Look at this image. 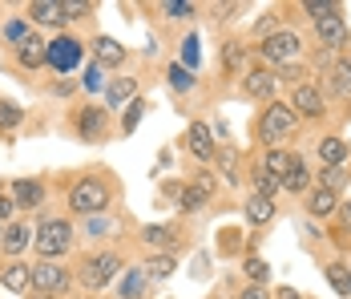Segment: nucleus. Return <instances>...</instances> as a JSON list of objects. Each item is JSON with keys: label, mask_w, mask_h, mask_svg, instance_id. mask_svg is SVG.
<instances>
[{"label": "nucleus", "mask_w": 351, "mask_h": 299, "mask_svg": "<svg viewBox=\"0 0 351 299\" xmlns=\"http://www.w3.org/2000/svg\"><path fill=\"white\" fill-rule=\"evenodd\" d=\"M295 122H299V113L291 109V105H282V101H271L267 105V113L258 118V142H267L271 150L287 142L291 133H295Z\"/></svg>", "instance_id": "nucleus-1"}, {"label": "nucleus", "mask_w": 351, "mask_h": 299, "mask_svg": "<svg viewBox=\"0 0 351 299\" xmlns=\"http://www.w3.org/2000/svg\"><path fill=\"white\" fill-rule=\"evenodd\" d=\"M299 53H303V41L295 29H279V33H267L258 41V57L263 61H271V65H295L299 61Z\"/></svg>", "instance_id": "nucleus-2"}, {"label": "nucleus", "mask_w": 351, "mask_h": 299, "mask_svg": "<svg viewBox=\"0 0 351 299\" xmlns=\"http://www.w3.org/2000/svg\"><path fill=\"white\" fill-rule=\"evenodd\" d=\"M33 247L53 263L57 255H65L73 247V227L65 223V219H45L40 227H36V234H33Z\"/></svg>", "instance_id": "nucleus-3"}, {"label": "nucleus", "mask_w": 351, "mask_h": 299, "mask_svg": "<svg viewBox=\"0 0 351 299\" xmlns=\"http://www.w3.org/2000/svg\"><path fill=\"white\" fill-rule=\"evenodd\" d=\"M69 206L77 214H89V219H93V214H101L109 206V186L101 178H81L69 195Z\"/></svg>", "instance_id": "nucleus-4"}, {"label": "nucleus", "mask_w": 351, "mask_h": 299, "mask_svg": "<svg viewBox=\"0 0 351 299\" xmlns=\"http://www.w3.org/2000/svg\"><path fill=\"white\" fill-rule=\"evenodd\" d=\"M117 271H121V259L106 251V255H97V259H85V267H81V283H85V287H106Z\"/></svg>", "instance_id": "nucleus-5"}, {"label": "nucleus", "mask_w": 351, "mask_h": 299, "mask_svg": "<svg viewBox=\"0 0 351 299\" xmlns=\"http://www.w3.org/2000/svg\"><path fill=\"white\" fill-rule=\"evenodd\" d=\"M33 287H36V291H45V296H57V291H65V287H69V271L45 259L40 267H33Z\"/></svg>", "instance_id": "nucleus-6"}, {"label": "nucleus", "mask_w": 351, "mask_h": 299, "mask_svg": "<svg viewBox=\"0 0 351 299\" xmlns=\"http://www.w3.org/2000/svg\"><path fill=\"white\" fill-rule=\"evenodd\" d=\"M339 12H343V8L315 16V33L323 36V45H331V49H343V45H348V21H343Z\"/></svg>", "instance_id": "nucleus-7"}, {"label": "nucleus", "mask_w": 351, "mask_h": 299, "mask_svg": "<svg viewBox=\"0 0 351 299\" xmlns=\"http://www.w3.org/2000/svg\"><path fill=\"white\" fill-rule=\"evenodd\" d=\"M81 61V45L73 41V36H57L53 45H49V65L57 69V73H65Z\"/></svg>", "instance_id": "nucleus-8"}, {"label": "nucleus", "mask_w": 351, "mask_h": 299, "mask_svg": "<svg viewBox=\"0 0 351 299\" xmlns=\"http://www.w3.org/2000/svg\"><path fill=\"white\" fill-rule=\"evenodd\" d=\"M291 109H295V113H303V118H319V113H323V93H319L315 85L299 81V85H295V93H291Z\"/></svg>", "instance_id": "nucleus-9"}, {"label": "nucleus", "mask_w": 351, "mask_h": 299, "mask_svg": "<svg viewBox=\"0 0 351 299\" xmlns=\"http://www.w3.org/2000/svg\"><path fill=\"white\" fill-rule=\"evenodd\" d=\"M295 166H299V154H291V150H282V146L267 150V158H263V170H267L271 178H279V182H287V178L295 174Z\"/></svg>", "instance_id": "nucleus-10"}, {"label": "nucleus", "mask_w": 351, "mask_h": 299, "mask_svg": "<svg viewBox=\"0 0 351 299\" xmlns=\"http://www.w3.org/2000/svg\"><path fill=\"white\" fill-rule=\"evenodd\" d=\"M109 126V113L106 109H97V105H89V109H81V118H77V133L85 137V142H93V137H101Z\"/></svg>", "instance_id": "nucleus-11"}, {"label": "nucleus", "mask_w": 351, "mask_h": 299, "mask_svg": "<svg viewBox=\"0 0 351 299\" xmlns=\"http://www.w3.org/2000/svg\"><path fill=\"white\" fill-rule=\"evenodd\" d=\"M186 146H190V154L202 158V162H210L214 158V137H210V130H206L202 122H190V130H186Z\"/></svg>", "instance_id": "nucleus-12"}, {"label": "nucleus", "mask_w": 351, "mask_h": 299, "mask_svg": "<svg viewBox=\"0 0 351 299\" xmlns=\"http://www.w3.org/2000/svg\"><path fill=\"white\" fill-rule=\"evenodd\" d=\"M335 210H339V195H335V190L315 186V190L307 195V214H311V219H327V214H335Z\"/></svg>", "instance_id": "nucleus-13"}, {"label": "nucleus", "mask_w": 351, "mask_h": 299, "mask_svg": "<svg viewBox=\"0 0 351 299\" xmlns=\"http://www.w3.org/2000/svg\"><path fill=\"white\" fill-rule=\"evenodd\" d=\"M210 190H214V182H210V174H198L186 190H182V210H198V206H206V199H210Z\"/></svg>", "instance_id": "nucleus-14"}, {"label": "nucleus", "mask_w": 351, "mask_h": 299, "mask_svg": "<svg viewBox=\"0 0 351 299\" xmlns=\"http://www.w3.org/2000/svg\"><path fill=\"white\" fill-rule=\"evenodd\" d=\"M93 61H97L101 69L106 65H121V61H125V49H121L113 36H97V41H93Z\"/></svg>", "instance_id": "nucleus-15"}, {"label": "nucleus", "mask_w": 351, "mask_h": 299, "mask_svg": "<svg viewBox=\"0 0 351 299\" xmlns=\"http://www.w3.org/2000/svg\"><path fill=\"white\" fill-rule=\"evenodd\" d=\"M246 219H250L254 227H267V223L275 219V202L267 199V195H250V199H246Z\"/></svg>", "instance_id": "nucleus-16"}, {"label": "nucleus", "mask_w": 351, "mask_h": 299, "mask_svg": "<svg viewBox=\"0 0 351 299\" xmlns=\"http://www.w3.org/2000/svg\"><path fill=\"white\" fill-rule=\"evenodd\" d=\"M275 73H267V69H254V73H246V93L250 98H271L275 93Z\"/></svg>", "instance_id": "nucleus-17"}, {"label": "nucleus", "mask_w": 351, "mask_h": 299, "mask_svg": "<svg viewBox=\"0 0 351 299\" xmlns=\"http://www.w3.org/2000/svg\"><path fill=\"white\" fill-rule=\"evenodd\" d=\"M16 61H21L25 69H36V65H45V61H49V49H45L36 36H29V41L16 49Z\"/></svg>", "instance_id": "nucleus-18"}, {"label": "nucleus", "mask_w": 351, "mask_h": 299, "mask_svg": "<svg viewBox=\"0 0 351 299\" xmlns=\"http://www.w3.org/2000/svg\"><path fill=\"white\" fill-rule=\"evenodd\" d=\"M29 16L40 21V25H61V21H65V8L53 4V0H33V4H29Z\"/></svg>", "instance_id": "nucleus-19"}, {"label": "nucleus", "mask_w": 351, "mask_h": 299, "mask_svg": "<svg viewBox=\"0 0 351 299\" xmlns=\"http://www.w3.org/2000/svg\"><path fill=\"white\" fill-rule=\"evenodd\" d=\"M141 239H145L154 251H162V255H170V251H174V243H178V234L170 231V227H145Z\"/></svg>", "instance_id": "nucleus-20"}, {"label": "nucleus", "mask_w": 351, "mask_h": 299, "mask_svg": "<svg viewBox=\"0 0 351 299\" xmlns=\"http://www.w3.org/2000/svg\"><path fill=\"white\" fill-rule=\"evenodd\" d=\"M319 158H323L327 166H343V158H348V142H343V137H323V142H319Z\"/></svg>", "instance_id": "nucleus-21"}, {"label": "nucleus", "mask_w": 351, "mask_h": 299, "mask_svg": "<svg viewBox=\"0 0 351 299\" xmlns=\"http://www.w3.org/2000/svg\"><path fill=\"white\" fill-rule=\"evenodd\" d=\"M40 182H33V178H21L16 186H12V199H16V206H36L40 202Z\"/></svg>", "instance_id": "nucleus-22"}, {"label": "nucleus", "mask_w": 351, "mask_h": 299, "mask_svg": "<svg viewBox=\"0 0 351 299\" xmlns=\"http://www.w3.org/2000/svg\"><path fill=\"white\" fill-rule=\"evenodd\" d=\"M4 287H8V291H29V287H33V271L21 267V263H12L4 271Z\"/></svg>", "instance_id": "nucleus-23"}, {"label": "nucleus", "mask_w": 351, "mask_h": 299, "mask_svg": "<svg viewBox=\"0 0 351 299\" xmlns=\"http://www.w3.org/2000/svg\"><path fill=\"white\" fill-rule=\"evenodd\" d=\"M29 239H33V234H29V227H21V223H16V227H8V231H4V239H0V243H4V251H8V255H21V251L29 247Z\"/></svg>", "instance_id": "nucleus-24"}, {"label": "nucleus", "mask_w": 351, "mask_h": 299, "mask_svg": "<svg viewBox=\"0 0 351 299\" xmlns=\"http://www.w3.org/2000/svg\"><path fill=\"white\" fill-rule=\"evenodd\" d=\"M331 85H335L339 98H351V57L335 61V69H331Z\"/></svg>", "instance_id": "nucleus-25"}, {"label": "nucleus", "mask_w": 351, "mask_h": 299, "mask_svg": "<svg viewBox=\"0 0 351 299\" xmlns=\"http://www.w3.org/2000/svg\"><path fill=\"white\" fill-rule=\"evenodd\" d=\"M145 279H149V275H145V267H141V271H125V279H121V287H117L121 299H138L141 291H145Z\"/></svg>", "instance_id": "nucleus-26"}, {"label": "nucleus", "mask_w": 351, "mask_h": 299, "mask_svg": "<svg viewBox=\"0 0 351 299\" xmlns=\"http://www.w3.org/2000/svg\"><path fill=\"white\" fill-rule=\"evenodd\" d=\"M106 93H109V105H121V101H130L134 93H138V81H134V77H121V81L109 85Z\"/></svg>", "instance_id": "nucleus-27"}, {"label": "nucleus", "mask_w": 351, "mask_h": 299, "mask_svg": "<svg viewBox=\"0 0 351 299\" xmlns=\"http://www.w3.org/2000/svg\"><path fill=\"white\" fill-rule=\"evenodd\" d=\"M145 275H149V279H166V275H174V255H154V259L145 263Z\"/></svg>", "instance_id": "nucleus-28"}, {"label": "nucleus", "mask_w": 351, "mask_h": 299, "mask_svg": "<svg viewBox=\"0 0 351 299\" xmlns=\"http://www.w3.org/2000/svg\"><path fill=\"white\" fill-rule=\"evenodd\" d=\"M327 279H331V287H335L339 296H351V271H348V267L331 263V267H327Z\"/></svg>", "instance_id": "nucleus-29"}, {"label": "nucleus", "mask_w": 351, "mask_h": 299, "mask_svg": "<svg viewBox=\"0 0 351 299\" xmlns=\"http://www.w3.org/2000/svg\"><path fill=\"white\" fill-rule=\"evenodd\" d=\"M21 105H12V101H0V130H16L21 126Z\"/></svg>", "instance_id": "nucleus-30"}, {"label": "nucleus", "mask_w": 351, "mask_h": 299, "mask_svg": "<svg viewBox=\"0 0 351 299\" xmlns=\"http://www.w3.org/2000/svg\"><path fill=\"white\" fill-rule=\"evenodd\" d=\"M162 12H166L170 21H186V16H194V4H190V0H166Z\"/></svg>", "instance_id": "nucleus-31"}, {"label": "nucleus", "mask_w": 351, "mask_h": 299, "mask_svg": "<svg viewBox=\"0 0 351 299\" xmlns=\"http://www.w3.org/2000/svg\"><path fill=\"white\" fill-rule=\"evenodd\" d=\"M29 36H33V33H29V21H8V29H4V41H12V45L21 49Z\"/></svg>", "instance_id": "nucleus-32"}, {"label": "nucleus", "mask_w": 351, "mask_h": 299, "mask_svg": "<svg viewBox=\"0 0 351 299\" xmlns=\"http://www.w3.org/2000/svg\"><path fill=\"white\" fill-rule=\"evenodd\" d=\"M170 85H174L178 93H186V89H194V73L186 65H174L170 69Z\"/></svg>", "instance_id": "nucleus-33"}, {"label": "nucleus", "mask_w": 351, "mask_h": 299, "mask_svg": "<svg viewBox=\"0 0 351 299\" xmlns=\"http://www.w3.org/2000/svg\"><path fill=\"white\" fill-rule=\"evenodd\" d=\"M81 85H85L89 93H97V89H109V85H106V73H101V65H97V61L85 69V81H81Z\"/></svg>", "instance_id": "nucleus-34"}, {"label": "nucleus", "mask_w": 351, "mask_h": 299, "mask_svg": "<svg viewBox=\"0 0 351 299\" xmlns=\"http://www.w3.org/2000/svg\"><path fill=\"white\" fill-rule=\"evenodd\" d=\"M282 186H287V190H307V186H311V170L299 162V166H295V174H291V178H287Z\"/></svg>", "instance_id": "nucleus-35"}, {"label": "nucleus", "mask_w": 351, "mask_h": 299, "mask_svg": "<svg viewBox=\"0 0 351 299\" xmlns=\"http://www.w3.org/2000/svg\"><path fill=\"white\" fill-rule=\"evenodd\" d=\"M282 182L279 178H271V174H267V170H258V190H254V195H267V199H271V195H275V190H279Z\"/></svg>", "instance_id": "nucleus-36"}, {"label": "nucleus", "mask_w": 351, "mask_h": 299, "mask_svg": "<svg viewBox=\"0 0 351 299\" xmlns=\"http://www.w3.org/2000/svg\"><path fill=\"white\" fill-rule=\"evenodd\" d=\"M319 178H323V182H319V186H327V190H339V186H343V170H339V166L323 170V174H319Z\"/></svg>", "instance_id": "nucleus-37"}, {"label": "nucleus", "mask_w": 351, "mask_h": 299, "mask_svg": "<svg viewBox=\"0 0 351 299\" xmlns=\"http://www.w3.org/2000/svg\"><path fill=\"white\" fill-rule=\"evenodd\" d=\"M246 275H250V283L258 287V283L267 279V263H263V259H246Z\"/></svg>", "instance_id": "nucleus-38"}, {"label": "nucleus", "mask_w": 351, "mask_h": 299, "mask_svg": "<svg viewBox=\"0 0 351 299\" xmlns=\"http://www.w3.org/2000/svg\"><path fill=\"white\" fill-rule=\"evenodd\" d=\"M234 162H239V158H234V150H230V146H222V174H226V182H239V178H234Z\"/></svg>", "instance_id": "nucleus-39"}, {"label": "nucleus", "mask_w": 351, "mask_h": 299, "mask_svg": "<svg viewBox=\"0 0 351 299\" xmlns=\"http://www.w3.org/2000/svg\"><path fill=\"white\" fill-rule=\"evenodd\" d=\"M222 57H226V65H230V69H239L246 53H243V45H226V53H222Z\"/></svg>", "instance_id": "nucleus-40"}, {"label": "nucleus", "mask_w": 351, "mask_h": 299, "mask_svg": "<svg viewBox=\"0 0 351 299\" xmlns=\"http://www.w3.org/2000/svg\"><path fill=\"white\" fill-rule=\"evenodd\" d=\"M61 8H65V21H69V16H85V12H89V4H85V0H65Z\"/></svg>", "instance_id": "nucleus-41"}, {"label": "nucleus", "mask_w": 351, "mask_h": 299, "mask_svg": "<svg viewBox=\"0 0 351 299\" xmlns=\"http://www.w3.org/2000/svg\"><path fill=\"white\" fill-rule=\"evenodd\" d=\"M182 57H186V65H194V61H198V41H194V36H186V41H182Z\"/></svg>", "instance_id": "nucleus-42"}, {"label": "nucleus", "mask_w": 351, "mask_h": 299, "mask_svg": "<svg viewBox=\"0 0 351 299\" xmlns=\"http://www.w3.org/2000/svg\"><path fill=\"white\" fill-rule=\"evenodd\" d=\"M12 210H16V199H8V195L0 190V223H4V219H8Z\"/></svg>", "instance_id": "nucleus-43"}, {"label": "nucleus", "mask_w": 351, "mask_h": 299, "mask_svg": "<svg viewBox=\"0 0 351 299\" xmlns=\"http://www.w3.org/2000/svg\"><path fill=\"white\" fill-rule=\"evenodd\" d=\"M279 77H282V81H299V77H303V69H299V65H282Z\"/></svg>", "instance_id": "nucleus-44"}, {"label": "nucleus", "mask_w": 351, "mask_h": 299, "mask_svg": "<svg viewBox=\"0 0 351 299\" xmlns=\"http://www.w3.org/2000/svg\"><path fill=\"white\" fill-rule=\"evenodd\" d=\"M138 118H141V105L134 101V105H130V118H125V130H134V126H138Z\"/></svg>", "instance_id": "nucleus-45"}, {"label": "nucleus", "mask_w": 351, "mask_h": 299, "mask_svg": "<svg viewBox=\"0 0 351 299\" xmlns=\"http://www.w3.org/2000/svg\"><path fill=\"white\" fill-rule=\"evenodd\" d=\"M339 219H343V223L351 227V199H348V202H339Z\"/></svg>", "instance_id": "nucleus-46"}, {"label": "nucleus", "mask_w": 351, "mask_h": 299, "mask_svg": "<svg viewBox=\"0 0 351 299\" xmlns=\"http://www.w3.org/2000/svg\"><path fill=\"white\" fill-rule=\"evenodd\" d=\"M243 299H267V291H263V287H246Z\"/></svg>", "instance_id": "nucleus-47"}, {"label": "nucleus", "mask_w": 351, "mask_h": 299, "mask_svg": "<svg viewBox=\"0 0 351 299\" xmlns=\"http://www.w3.org/2000/svg\"><path fill=\"white\" fill-rule=\"evenodd\" d=\"M279 299H303V296H299L295 287H282V291H279Z\"/></svg>", "instance_id": "nucleus-48"}, {"label": "nucleus", "mask_w": 351, "mask_h": 299, "mask_svg": "<svg viewBox=\"0 0 351 299\" xmlns=\"http://www.w3.org/2000/svg\"><path fill=\"white\" fill-rule=\"evenodd\" d=\"M36 299H53V296H45V291H36Z\"/></svg>", "instance_id": "nucleus-49"}, {"label": "nucleus", "mask_w": 351, "mask_h": 299, "mask_svg": "<svg viewBox=\"0 0 351 299\" xmlns=\"http://www.w3.org/2000/svg\"><path fill=\"white\" fill-rule=\"evenodd\" d=\"M0 239H4V231H0Z\"/></svg>", "instance_id": "nucleus-50"}]
</instances>
